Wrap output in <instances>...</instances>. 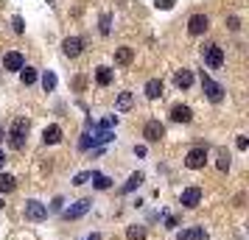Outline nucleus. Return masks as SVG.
<instances>
[{"mask_svg": "<svg viewBox=\"0 0 249 240\" xmlns=\"http://www.w3.org/2000/svg\"><path fill=\"white\" fill-rule=\"evenodd\" d=\"M25 134H28V120H25V117H17L14 126H12V134H9V145H12L14 151H23Z\"/></svg>", "mask_w": 249, "mask_h": 240, "instance_id": "1", "label": "nucleus"}, {"mask_svg": "<svg viewBox=\"0 0 249 240\" xmlns=\"http://www.w3.org/2000/svg\"><path fill=\"white\" fill-rule=\"evenodd\" d=\"M202 90H204V95H207L213 103H221V101H224V87H221V84H215V81L207 76V73H202Z\"/></svg>", "mask_w": 249, "mask_h": 240, "instance_id": "2", "label": "nucleus"}, {"mask_svg": "<svg viewBox=\"0 0 249 240\" xmlns=\"http://www.w3.org/2000/svg\"><path fill=\"white\" fill-rule=\"evenodd\" d=\"M202 56H204V64H207V67H213V70L224 64V50H221L218 45H204Z\"/></svg>", "mask_w": 249, "mask_h": 240, "instance_id": "3", "label": "nucleus"}, {"mask_svg": "<svg viewBox=\"0 0 249 240\" xmlns=\"http://www.w3.org/2000/svg\"><path fill=\"white\" fill-rule=\"evenodd\" d=\"M25 218H28V221H34V224H39V221H45V218H48V207L31 198V201H25Z\"/></svg>", "mask_w": 249, "mask_h": 240, "instance_id": "4", "label": "nucleus"}, {"mask_svg": "<svg viewBox=\"0 0 249 240\" xmlns=\"http://www.w3.org/2000/svg\"><path fill=\"white\" fill-rule=\"evenodd\" d=\"M90 198H81V201H76V204H70L62 215H65V221H76V218H81V215H87L90 212Z\"/></svg>", "mask_w": 249, "mask_h": 240, "instance_id": "5", "label": "nucleus"}, {"mask_svg": "<svg viewBox=\"0 0 249 240\" xmlns=\"http://www.w3.org/2000/svg\"><path fill=\"white\" fill-rule=\"evenodd\" d=\"M204 162H207V151L199 145V148H191L188 151V157H185V165L191 168V171H199V168H204Z\"/></svg>", "mask_w": 249, "mask_h": 240, "instance_id": "6", "label": "nucleus"}, {"mask_svg": "<svg viewBox=\"0 0 249 240\" xmlns=\"http://www.w3.org/2000/svg\"><path fill=\"white\" fill-rule=\"evenodd\" d=\"M162 134H165V126H162L160 120H148L146 126H143V137H146L148 143H160Z\"/></svg>", "mask_w": 249, "mask_h": 240, "instance_id": "7", "label": "nucleus"}, {"mask_svg": "<svg viewBox=\"0 0 249 240\" xmlns=\"http://www.w3.org/2000/svg\"><path fill=\"white\" fill-rule=\"evenodd\" d=\"M207 28H210V20H207V14H193L191 20H188V31H191L193 36L204 34Z\"/></svg>", "mask_w": 249, "mask_h": 240, "instance_id": "8", "label": "nucleus"}, {"mask_svg": "<svg viewBox=\"0 0 249 240\" xmlns=\"http://www.w3.org/2000/svg\"><path fill=\"white\" fill-rule=\"evenodd\" d=\"M62 50H65V56L76 59L81 50H84V39H81V36H68V39L62 42Z\"/></svg>", "mask_w": 249, "mask_h": 240, "instance_id": "9", "label": "nucleus"}, {"mask_svg": "<svg viewBox=\"0 0 249 240\" xmlns=\"http://www.w3.org/2000/svg\"><path fill=\"white\" fill-rule=\"evenodd\" d=\"M3 67H6V70H12V73H20V70L25 67L23 53H17V50H9V53L3 56Z\"/></svg>", "mask_w": 249, "mask_h": 240, "instance_id": "10", "label": "nucleus"}, {"mask_svg": "<svg viewBox=\"0 0 249 240\" xmlns=\"http://www.w3.org/2000/svg\"><path fill=\"white\" fill-rule=\"evenodd\" d=\"M202 204V190L199 187H188V190H182V207H188V209H193V207Z\"/></svg>", "mask_w": 249, "mask_h": 240, "instance_id": "11", "label": "nucleus"}, {"mask_svg": "<svg viewBox=\"0 0 249 240\" xmlns=\"http://www.w3.org/2000/svg\"><path fill=\"white\" fill-rule=\"evenodd\" d=\"M171 120H174V123H191V120H193L191 106H182V103H177V106L171 109Z\"/></svg>", "mask_w": 249, "mask_h": 240, "instance_id": "12", "label": "nucleus"}, {"mask_svg": "<svg viewBox=\"0 0 249 240\" xmlns=\"http://www.w3.org/2000/svg\"><path fill=\"white\" fill-rule=\"evenodd\" d=\"M177 240H207V232H204V226H191V229H182Z\"/></svg>", "mask_w": 249, "mask_h": 240, "instance_id": "13", "label": "nucleus"}, {"mask_svg": "<svg viewBox=\"0 0 249 240\" xmlns=\"http://www.w3.org/2000/svg\"><path fill=\"white\" fill-rule=\"evenodd\" d=\"M42 140H45V145H56L59 140H62V126H48L45 131H42Z\"/></svg>", "mask_w": 249, "mask_h": 240, "instance_id": "14", "label": "nucleus"}, {"mask_svg": "<svg viewBox=\"0 0 249 240\" xmlns=\"http://www.w3.org/2000/svg\"><path fill=\"white\" fill-rule=\"evenodd\" d=\"M174 84H177V87H179V90H188V87H191L193 84V73L191 70H177V76H174Z\"/></svg>", "mask_w": 249, "mask_h": 240, "instance_id": "15", "label": "nucleus"}, {"mask_svg": "<svg viewBox=\"0 0 249 240\" xmlns=\"http://www.w3.org/2000/svg\"><path fill=\"white\" fill-rule=\"evenodd\" d=\"M160 95H162V81H160V79L146 81V98H151V101H157Z\"/></svg>", "mask_w": 249, "mask_h": 240, "instance_id": "16", "label": "nucleus"}, {"mask_svg": "<svg viewBox=\"0 0 249 240\" xmlns=\"http://www.w3.org/2000/svg\"><path fill=\"white\" fill-rule=\"evenodd\" d=\"M132 59H135L132 48H118L115 50V64H132Z\"/></svg>", "mask_w": 249, "mask_h": 240, "instance_id": "17", "label": "nucleus"}, {"mask_svg": "<svg viewBox=\"0 0 249 240\" xmlns=\"http://www.w3.org/2000/svg\"><path fill=\"white\" fill-rule=\"evenodd\" d=\"M132 103H135L132 92H121V95H118V101H115V109H118V112H129V109H132Z\"/></svg>", "mask_w": 249, "mask_h": 240, "instance_id": "18", "label": "nucleus"}, {"mask_svg": "<svg viewBox=\"0 0 249 240\" xmlns=\"http://www.w3.org/2000/svg\"><path fill=\"white\" fill-rule=\"evenodd\" d=\"M90 179H92V187H95V190H109V187H112V179L104 176V173H90Z\"/></svg>", "mask_w": 249, "mask_h": 240, "instance_id": "19", "label": "nucleus"}, {"mask_svg": "<svg viewBox=\"0 0 249 240\" xmlns=\"http://www.w3.org/2000/svg\"><path fill=\"white\" fill-rule=\"evenodd\" d=\"M14 187H17V179L12 173H0V193H14Z\"/></svg>", "mask_w": 249, "mask_h": 240, "instance_id": "20", "label": "nucleus"}, {"mask_svg": "<svg viewBox=\"0 0 249 240\" xmlns=\"http://www.w3.org/2000/svg\"><path fill=\"white\" fill-rule=\"evenodd\" d=\"M143 182H146V176H143V173H132V176H129V182H126L121 190H124V193H132V190H137Z\"/></svg>", "mask_w": 249, "mask_h": 240, "instance_id": "21", "label": "nucleus"}, {"mask_svg": "<svg viewBox=\"0 0 249 240\" xmlns=\"http://www.w3.org/2000/svg\"><path fill=\"white\" fill-rule=\"evenodd\" d=\"M95 81H98L101 87H109V84H112V70L109 67H98L95 70Z\"/></svg>", "mask_w": 249, "mask_h": 240, "instance_id": "22", "label": "nucleus"}, {"mask_svg": "<svg viewBox=\"0 0 249 240\" xmlns=\"http://www.w3.org/2000/svg\"><path fill=\"white\" fill-rule=\"evenodd\" d=\"M42 87H45V92L56 90V73H53V70H45V73H42Z\"/></svg>", "mask_w": 249, "mask_h": 240, "instance_id": "23", "label": "nucleus"}, {"mask_svg": "<svg viewBox=\"0 0 249 240\" xmlns=\"http://www.w3.org/2000/svg\"><path fill=\"white\" fill-rule=\"evenodd\" d=\"M20 81H23L25 87H31V84L36 81V70L34 67H23L20 70Z\"/></svg>", "mask_w": 249, "mask_h": 240, "instance_id": "24", "label": "nucleus"}, {"mask_svg": "<svg viewBox=\"0 0 249 240\" xmlns=\"http://www.w3.org/2000/svg\"><path fill=\"white\" fill-rule=\"evenodd\" d=\"M126 238H129V240H146V229L137 226V224H135V226L126 229Z\"/></svg>", "mask_w": 249, "mask_h": 240, "instance_id": "25", "label": "nucleus"}, {"mask_svg": "<svg viewBox=\"0 0 249 240\" xmlns=\"http://www.w3.org/2000/svg\"><path fill=\"white\" fill-rule=\"evenodd\" d=\"M98 31H101L104 36L112 31V14H101V25H98Z\"/></svg>", "mask_w": 249, "mask_h": 240, "instance_id": "26", "label": "nucleus"}, {"mask_svg": "<svg viewBox=\"0 0 249 240\" xmlns=\"http://www.w3.org/2000/svg\"><path fill=\"white\" fill-rule=\"evenodd\" d=\"M227 168H230V154L221 148L218 151V171H227Z\"/></svg>", "mask_w": 249, "mask_h": 240, "instance_id": "27", "label": "nucleus"}, {"mask_svg": "<svg viewBox=\"0 0 249 240\" xmlns=\"http://www.w3.org/2000/svg\"><path fill=\"white\" fill-rule=\"evenodd\" d=\"M87 182H90V171H81V173L73 176V184H76V187H81V184H87Z\"/></svg>", "mask_w": 249, "mask_h": 240, "instance_id": "28", "label": "nucleus"}, {"mask_svg": "<svg viewBox=\"0 0 249 240\" xmlns=\"http://www.w3.org/2000/svg\"><path fill=\"white\" fill-rule=\"evenodd\" d=\"M12 25H14V34H23V31H25L23 17H14V20H12Z\"/></svg>", "mask_w": 249, "mask_h": 240, "instance_id": "29", "label": "nucleus"}, {"mask_svg": "<svg viewBox=\"0 0 249 240\" xmlns=\"http://www.w3.org/2000/svg\"><path fill=\"white\" fill-rule=\"evenodd\" d=\"M235 145H238V151H247V148H249V140L244 137V134H241V137L235 140Z\"/></svg>", "mask_w": 249, "mask_h": 240, "instance_id": "30", "label": "nucleus"}, {"mask_svg": "<svg viewBox=\"0 0 249 240\" xmlns=\"http://www.w3.org/2000/svg\"><path fill=\"white\" fill-rule=\"evenodd\" d=\"M227 25H230V31H238V28H241V20H238V17H230Z\"/></svg>", "mask_w": 249, "mask_h": 240, "instance_id": "31", "label": "nucleus"}, {"mask_svg": "<svg viewBox=\"0 0 249 240\" xmlns=\"http://www.w3.org/2000/svg\"><path fill=\"white\" fill-rule=\"evenodd\" d=\"M177 0H157V9H171Z\"/></svg>", "mask_w": 249, "mask_h": 240, "instance_id": "32", "label": "nucleus"}, {"mask_svg": "<svg viewBox=\"0 0 249 240\" xmlns=\"http://www.w3.org/2000/svg\"><path fill=\"white\" fill-rule=\"evenodd\" d=\"M135 154H137V157H146L148 148H146V145H135Z\"/></svg>", "mask_w": 249, "mask_h": 240, "instance_id": "33", "label": "nucleus"}, {"mask_svg": "<svg viewBox=\"0 0 249 240\" xmlns=\"http://www.w3.org/2000/svg\"><path fill=\"white\" fill-rule=\"evenodd\" d=\"M62 204H65L62 198H53V204H51V209H62Z\"/></svg>", "mask_w": 249, "mask_h": 240, "instance_id": "34", "label": "nucleus"}, {"mask_svg": "<svg viewBox=\"0 0 249 240\" xmlns=\"http://www.w3.org/2000/svg\"><path fill=\"white\" fill-rule=\"evenodd\" d=\"M3 165H6V154H3V151H0V168H3Z\"/></svg>", "mask_w": 249, "mask_h": 240, "instance_id": "35", "label": "nucleus"}, {"mask_svg": "<svg viewBox=\"0 0 249 240\" xmlns=\"http://www.w3.org/2000/svg\"><path fill=\"white\" fill-rule=\"evenodd\" d=\"M87 240H101V235H90V238H87Z\"/></svg>", "mask_w": 249, "mask_h": 240, "instance_id": "36", "label": "nucleus"}, {"mask_svg": "<svg viewBox=\"0 0 249 240\" xmlns=\"http://www.w3.org/2000/svg\"><path fill=\"white\" fill-rule=\"evenodd\" d=\"M3 137H6V134H3V126H0V143H3Z\"/></svg>", "mask_w": 249, "mask_h": 240, "instance_id": "37", "label": "nucleus"}, {"mask_svg": "<svg viewBox=\"0 0 249 240\" xmlns=\"http://www.w3.org/2000/svg\"><path fill=\"white\" fill-rule=\"evenodd\" d=\"M0 209H3V198H0Z\"/></svg>", "mask_w": 249, "mask_h": 240, "instance_id": "38", "label": "nucleus"}]
</instances>
